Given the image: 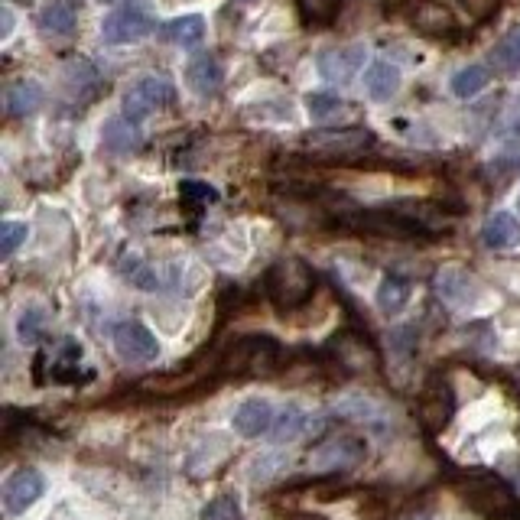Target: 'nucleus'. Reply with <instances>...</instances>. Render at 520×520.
Masks as SVG:
<instances>
[{"instance_id": "nucleus-1", "label": "nucleus", "mask_w": 520, "mask_h": 520, "mask_svg": "<svg viewBox=\"0 0 520 520\" xmlns=\"http://www.w3.org/2000/svg\"><path fill=\"white\" fill-rule=\"evenodd\" d=\"M459 494L472 511L485 514L488 520H514L520 514L514 488L504 485L498 475H468L459 481Z\"/></svg>"}, {"instance_id": "nucleus-2", "label": "nucleus", "mask_w": 520, "mask_h": 520, "mask_svg": "<svg viewBox=\"0 0 520 520\" xmlns=\"http://www.w3.org/2000/svg\"><path fill=\"white\" fill-rule=\"evenodd\" d=\"M264 290L277 309H299L303 303H309L312 290H316V273L299 257H286L267 270Z\"/></svg>"}, {"instance_id": "nucleus-3", "label": "nucleus", "mask_w": 520, "mask_h": 520, "mask_svg": "<svg viewBox=\"0 0 520 520\" xmlns=\"http://www.w3.org/2000/svg\"><path fill=\"white\" fill-rule=\"evenodd\" d=\"M280 364V345L270 335H244L221 358V371L231 377L273 374Z\"/></svg>"}, {"instance_id": "nucleus-4", "label": "nucleus", "mask_w": 520, "mask_h": 520, "mask_svg": "<svg viewBox=\"0 0 520 520\" xmlns=\"http://www.w3.org/2000/svg\"><path fill=\"white\" fill-rule=\"evenodd\" d=\"M303 147L312 156H325V160H348V156L371 150L374 134L368 127H325V130H312V134H306Z\"/></svg>"}, {"instance_id": "nucleus-5", "label": "nucleus", "mask_w": 520, "mask_h": 520, "mask_svg": "<svg viewBox=\"0 0 520 520\" xmlns=\"http://www.w3.org/2000/svg\"><path fill=\"white\" fill-rule=\"evenodd\" d=\"M173 101H176V88L169 85L166 78H140V82H134L127 88V95H124L121 104H124V117L140 124L143 117L166 111Z\"/></svg>"}, {"instance_id": "nucleus-6", "label": "nucleus", "mask_w": 520, "mask_h": 520, "mask_svg": "<svg viewBox=\"0 0 520 520\" xmlns=\"http://www.w3.org/2000/svg\"><path fill=\"white\" fill-rule=\"evenodd\" d=\"M368 459V446L355 436H335L319 442L316 449L309 452V468L316 472H351Z\"/></svg>"}, {"instance_id": "nucleus-7", "label": "nucleus", "mask_w": 520, "mask_h": 520, "mask_svg": "<svg viewBox=\"0 0 520 520\" xmlns=\"http://www.w3.org/2000/svg\"><path fill=\"white\" fill-rule=\"evenodd\" d=\"M153 26H156V20H153V13L147 7H143V4H130V7L114 10L111 17H104L101 36H104V43L124 46V43H137V39L150 36Z\"/></svg>"}, {"instance_id": "nucleus-8", "label": "nucleus", "mask_w": 520, "mask_h": 520, "mask_svg": "<svg viewBox=\"0 0 520 520\" xmlns=\"http://www.w3.org/2000/svg\"><path fill=\"white\" fill-rule=\"evenodd\" d=\"M111 342H114L117 355L130 364H150V361L160 358V342H156V335L137 319L117 322L114 332H111Z\"/></svg>"}, {"instance_id": "nucleus-9", "label": "nucleus", "mask_w": 520, "mask_h": 520, "mask_svg": "<svg viewBox=\"0 0 520 520\" xmlns=\"http://www.w3.org/2000/svg\"><path fill=\"white\" fill-rule=\"evenodd\" d=\"M46 494V478L43 472H36V468H20V472H13L4 488H0V498H4V511L10 517H20L26 514L30 507Z\"/></svg>"}, {"instance_id": "nucleus-10", "label": "nucleus", "mask_w": 520, "mask_h": 520, "mask_svg": "<svg viewBox=\"0 0 520 520\" xmlns=\"http://www.w3.org/2000/svg\"><path fill=\"white\" fill-rule=\"evenodd\" d=\"M455 413V394L452 384L446 377H429L426 387L420 390V423L429 429V433H439L446 429Z\"/></svg>"}, {"instance_id": "nucleus-11", "label": "nucleus", "mask_w": 520, "mask_h": 520, "mask_svg": "<svg viewBox=\"0 0 520 520\" xmlns=\"http://www.w3.org/2000/svg\"><path fill=\"white\" fill-rule=\"evenodd\" d=\"M410 26L420 36L429 39H455L459 36V20L452 17V10L439 0H416V4L407 10Z\"/></svg>"}, {"instance_id": "nucleus-12", "label": "nucleus", "mask_w": 520, "mask_h": 520, "mask_svg": "<svg viewBox=\"0 0 520 520\" xmlns=\"http://www.w3.org/2000/svg\"><path fill=\"white\" fill-rule=\"evenodd\" d=\"M364 65V46H335L325 49L319 56V75L332 85H348L351 78L358 75V69Z\"/></svg>"}, {"instance_id": "nucleus-13", "label": "nucleus", "mask_w": 520, "mask_h": 520, "mask_svg": "<svg viewBox=\"0 0 520 520\" xmlns=\"http://www.w3.org/2000/svg\"><path fill=\"white\" fill-rule=\"evenodd\" d=\"M436 290L439 299L452 309H465V306H475L478 296H481V286L468 270L462 267H446L436 277Z\"/></svg>"}, {"instance_id": "nucleus-14", "label": "nucleus", "mask_w": 520, "mask_h": 520, "mask_svg": "<svg viewBox=\"0 0 520 520\" xmlns=\"http://www.w3.org/2000/svg\"><path fill=\"white\" fill-rule=\"evenodd\" d=\"M273 420H277V413H273L270 400L247 397L244 403H238V410H234L231 426H234V433L244 436V439H260L264 433H270Z\"/></svg>"}, {"instance_id": "nucleus-15", "label": "nucleus", "mask_w": 520, "mask_h": 520, "mask_svg": "<svg viewBox=\"0 0 520 520\" xmlns=\"http://www.w3.org/2000/svg\"><path fill=\"white\" fill-rule=\"evenodd\" d=\"M186 85L195 91V95L202 98H212L225 85V69H221V62L215 56H195L189 65H186Z\"/></svg>"}, {"instance_id": "nucleus-16", "label": "nucleus", "mask_w": 520, "mask_h": 520, "mask_svg": "<svg viewBox=\"0 0 520 520\" xmlns=\"http://www.w3.org/2000/svg\"><path fill=\"white\" fill-rule=\"evenodd\" d=\"M43 98H46L43 85L33 82V78H17V82H10L4 88V111L10 117H30L43 108Z\"/></svg>"}, {"instance_id": "nucleus-17", "label": "nucleus", "mask_w": 520, "mask_h": 520, "mask_svg": "<svg viewBox=\"0 0 520 520\" xmlns=\"http://www.w3.org/2000/svg\"><path fill=\"white\" fill-rule=\"evenodd\" d=\"M43 361H49V381L75 384L78 374H82V345L72 342V338H65V342L52 348Z\"/></svg>"}, {"instance_id": "nucleus-18", "label": "nucleus", "mask_w": 520, "mask_h": 520, "mask_svg": "<svg viewBox=\"0 0 520 520\" xmlns=\"http://www.w3.org/2000/svg\"><path fill=\"white\" fill-rule=\"evenodd\" d=\"M481 241H485L491 251H511L520 244V221L511 212H494L481 225Z\"/></svg>"}, {"instance_id": "nucleus-19", "label": "nucleus", "mask_w": 520, "mask_h": 520, "mask_svg": "<svg viewBox=\"0 0 520 520\" xmlns=\"http://www.w3.org/2000/svg\"><path fill=\"white\" fill-rule=\"evenodd\" d=\"M143 143L140 130H137V121H130V117H111L108 124L101 130V147L114 153V156H127L134 153Z\"/></svg>"}, {"instance_id": "nucleus-20", "label": "nucleus", "mask_w": 520, "mask_h": 520, "mask_svg": "<svg viewBox=\"0 0 520 520\" xmlns=\"http://www.w3.org/2000/svg\"><path fill=\"white\" fill-rule=\"evenodd\" d=\"M36 23L46 36H69L75 30V23H78L75 0H52V4H46L43 10H39Z\"/></svg>"}, {"instance_id": "nucleus-21", "label": "nucleus", "mask_w": 520, "mask_h": 520, "mask_svg": "<svg viewBox=\"0 0 520 520\" xmlns=\"http://www.w3.org/2000/svg\"><path fill=\"white\" fill-rule=\"evenodd\" d=\"M160 36H163V43H169V46L192 49L205 39V20L199 17V13H186V17L169 20L160 30Z\"/></svg>"}, {"instance_id": "nucleus-22", "label": "nucleus", "mask_w": 520, "mask_h": 520, "mask_svg": "<svg viewBox=\"0 0 520 520\" xmlns=\"http://www.w3.org/2000/svg\"><path fill=\"white\" fill-rule=\"evenodd\" d=\"M374 303H377V309L384 312V316H397V312H403L410 303V283L403 277H394V273H387V277L381 280V286H377Z\"/></svg>"}, {"instance_id": "nucleus-23", "label": "nucleus", "mask_w": 520, "mask_h": 520, "mask_svg": "<svg viewBox=\"0 0 520 520\" xmlns=\"http://www.w3.org/2000/svg\"><path fill=\"white\" fill-rule=\"evenodd\" d=\"M364 88H368V95L374 101H387L397 95L400 88V69L390 62H374L368 75H364Z\"/></svg>"}, {"instance_id": "nucleus-24", "label": "nucleus", "mask_w": 520, "mask_h": 520, "mask_svg": "<svg viewBox=\"0 0 520 520\" xmlns=\"http://www.w3.org/2000/svg\"><path fill=\"white\" fill-rule=\"evenodd\" d=\"M117 270H121V277H124L130 286H137V290L153 293V290H160V286H163L160 273H156V270L147 264V260L137 257V254H124L121 264H117Z\"/></svg>"}, {"instance_id": "nucleus-25", "label": "nucleus", "mask_w": 520, "mask_h": 520, "mask_svg": "<svg viewBox=\"0 0 520 520\" xmlns=\"http://www.w3.org/2000/svg\"><path fill=\"white\" fill-rule=\"evenodd\" d=\"M306 423H309V416L303 413V407H296V403H290V407H283V410L277 413V420H273L270 439H273V442H293V439L306 429Z\"/></svg>"}, {"instance_id": "nucleus-26", "label": "nucleus", "mask_w": 520, "mask_h": 520, "mask_svg": "<svg viewBox=\"0 0 520 520\" xmlns=\"http://www.w3.org/2000/svg\"><path fill=\"white\" fill-rule=\"evenodd\" d=\"M488 82H491V72L485 69V65H465V69L452 75V95L455 98H475L488 88Z\"/></svg>"}, {"instance_id": "nucleus-27", "label": "nucleus", "mask_w": 520, "mask_h": 520, "mask_svg": "<svg viewBox=\"0 0 520 520\" xmlns=\"http://www.w3.org/2000/svg\"><path fill=\"white\" fill-rule=\"evenodd\" d=\"M494 69L504 75H520V26H514L511 33H504V39L491 52Z\"/></svg>"}, {"instance_id": "nucleus-28", "label": "nucleus", "mask_w": 520, "mask_h": 520, "mask_svg": "<svg viewBox=\"0 0 520 520\" xmlns=\"http://www.w3.org/2000/svg\"><path fill=\"white\" fill-rule=\"evenodd\" d=\"M345 0H296L299 13H303V20L312 23V26H322V23H332L338 17V10H342Z\"/></svg>"}, {"instance_id": "nucleus-29", "label": "nucleus", "mask_w": 520, "mask_h": 520, "mask_svg": "<svg viewBox=\"0 0 520 520\" xmlns=\"http://www.w3.org/2000/svg\"><path fill=\"white\" fill-rule=\"evenodd\" d=\"M199 520H244L241 514V501L234 494H218L205 507H202V517Z\"/></svg>"}, {"instance_id": "nucleus-30", "label": "nucleus", "mask_w": 520, "mask_h": 520, "mask_svg": "<svg viewBox=\"0 0 520 520\" xmlns=\"http://www.w3.org/2000/svg\"><path fill=\"white\" fill-rule=\"evenodd\" d=\"M306 108H309L312 117H316V121H329V117H335L338 111H351L342 98L329 95V91H312V95L306 98Z\"/></svg>"}, {"instance_id": "nucleus-31", "label": "nucleus", "mask_w": 520, "mask_h": 520, "mask_svg": "<svg viewBox=\"0 0 520 520\" xmlns=\"http://www.w3.org/2000/svg\"><path fill=\"white\" fill-rule=\"evenodd\" d=\"M43 325H46V312L43 309H23L20 312V319H17V335H20V342L23 345H33L39 335H43Z\"/></svg>"}, {"instance_id": "nucleus-32", "label": "nucleus", "mask_w": 520, "mask_h": 520, "mask_svg": "<svg viewBox=\"0 0 520 520\" xmlns=\"http://www.w3.org/2000/svg\"><path fill=\"white\" fill-rule=\"evenodd\" d=\"M179 195H182V202L195 205V208H205V205H215V202H218V189L208 186V182H195V179L182 182Z\"/></svg>"}, {"instance_id": "nucleus-33", "label": "nucleus", "mask_w": 520, "mask_h": 520, "mask_svg": "<svg viewBox=\"0 0 520 520\" xmlns=\"http://www.w3.org/2000/svg\"><path fill=\"white\" fill-rule=\"evenodd\" d=\"M335 413H345L348 420H374V416L381 413V407L368 397H348L342 403H335Z\"/></svg>"}, {"instance_id": "nucleus-34", "label": "nucleus", "mask_w": 520, "mask_h": 520, "mask_svg": "<svg viewBox=\"0 0 520 520\" xmlns=\"http://www.w3.org/2000/svg\"><path fill=\"white\" fill-rule=\"evenodd\" d=\"M26 238H30V228L23 221H4L0 225V254L10 257L20 244H26Z\"/></svg>"}, {"instance_id": "nucleus-35", "label": "nucleus", "mask_w": 520, "mask_h": 520, "mask_svg": "<svg viewBox=\"0 0 520 520\" xmlns=\"http://www.w3.org/2000/svg\"><path fill=\"white\" fill-rule=\"evenodd\" d=\"M65 78H69V88L72 91H85V85H91V88L101 85L98 72L91 69L88 62H69V65H65Z\"/></svg>"}, {"instance_id": "nucleus-36", "label": "nucleus", "mask_w": 520, "mask_h": 520, "mask_svg": "<svg viewBox=\"0 0 520 520\" xmlns=\"http://www.w3.org/2000/svg\"><path fill=\"white\" fill-rule=\"evenodd\" d=\"M491 169L504 176H520V143H504V150L491 160Z\"/></svg>"}, {"instance_id": "nucleus-37", "label": "nucleus", "mask_w": 520, "mask_h": 520, "mask_svg": "<svg viewBox=\"0 0 520 520\" xmlns=\"http://www.w3.org/2000/svg\"><path fill=\"white\" fill-rule=\"evenodd\" d=\"M459 4H462V10H465L472 20L485 23V20H491V17H494V13H498L501 0H459Z\"/></svg>"}, {"instance_id": "nucleus-38", "label": "nucleus", "mask_w": 520, "mask_h": 520, "mask_svg": "<svg viewBox=\"0 0 520 520\" xmlns=\"http://www.w3.org/2000/svg\"><path fill=\"white\" fill-rule=\"evenodd\" d=\"M280 465H283V459H273V455H260V459L251 462V481H267Z\"/></svg>"}, {"instance_id": "nucleus-39", "label": "nucleus", "mask_w": 520, "mask_h": 520, "mask_svg": "<svg viewBox=\"0 0 520 520\" xmlns=\"http://www.w3.org/2000/svg\"><path fill=\"white\" fill-rule=\"evenodd\" d=\"M10 30H13V10L4 7V36H10Z\"/></svg>"}, {"instance_id": "nucleus-40", "label": "nucleus", "mask_w": 520, "mask_h": 520, "mask_svg": "<svg viewBox=\"0 0 520 520\" xmlns=\"http://www.w3.org/2000/svg\"><path fill=\"white\" fill-rule=\"evenodd\" d=\"M511 127H514V134H520V101H517V111L511 117Z\"/></svg>"}, {"instance_id": "nucleus-41", "label": "nucleus", "mask_w": 520, "mask_h": 520, "mask_svg": "<svg viewBox=\"0 0 520 520\" xmlns=\"http://www.w3.org/2000/svg\"><path fill=\"white\" fill-rule=\"evenodd\" d=\"M407 520H433V517H429V514H426V511H420V514H410V517H407Z\"/></svg>"}, {"instance_id": "nucleus-42", "label": "nucleus", "mask_w": 520, "mask_h": 520, "mask_svg": "<svg viewBox=\"0 0 520 520\" xmlns=\"http://www.w3.org/2000/svg\"><path fill=\"white\" fill-rule=\"evenodd\" d=\"M98 4H117V0H98Z\"/></svg>"}, {"instance_id": "nucleus-43", "label": "nucleus", "mask_w": 520, "mask_h": 520, "mask_svg": "<svg viewBox=\"0 0 520 520\" xmlns=\"http://www.w3.org/2000/svg\"><path fill=\"white\" fill-rule=\"evenodd\" d=\"M241 4H254V0H241Z\"/></svg>"}]
</instances>
